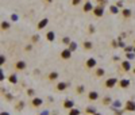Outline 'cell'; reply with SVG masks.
<instances>
[{
  "label": "cell",
  "mask_w": 135,
  "mask_h": 115,
  "mask_svg": "<svg viewBox=\"0 0 135 115\" xmlns=\"http://www.w3.org/2000/svg\"><path fill=\"white\" fill-rule=\"evenodd\" d=\"M93 8H95V5H92L91 2H85V3L83 4V12H84V14H88V12L93 11Z\"/></svg>",
  "instance_id": "2e32d148"
},
{
  "label": "cell",
  "mask_w": 135,
  "mask_h": 115,
  "mask_svg": "<svg viewBox=\"0 0 135 115\" xmlns=\"http://www.w3.org/2000/svg\"><path fill=\"white\" fill-rule=\"evenodd\" d=\"M130 80L128 79H120V80H119V83H118V87L119 88H122V89H127V88H128L130 87Z\"/></svg>",
  "instance_id": "9a60e30c"
},
{
  "label": "cell",
  "mask_w": 135,
  "mask_h": 115,
  "mask_svg": "<svg viewBox=\"0 0 135 115\" xmlns=\"http://www.w3.org/2000/svg\"><path fill=\"white\" fill-rule=\"evenodd\" d=\"M84 92H85V87L83 85V84H81V85H77V87H76V94H77V95H83Z\"/></svg>",
  "instance_id": "484cf974"
},
{
  "label": "cell",
  "mask_w": 135,
  "mask_h": 115,
  "mask_svg": "<svg viewBox=\"0 0 135 115\" xmlns=\"http://www.w3.org/2000/svg\"><path fill=\"white\" fill-rule=\"evenodd\" d=\"M42 104H43V99L42 97H38V96L31 97V100L28 103V106L31 107V108H41Z\"/></svg>",
  "instance_id": "7a4b0ae2"
},
{
  "label": "cell",
  "mask_w": 135,
  "mask_h": 115,
  "mask_svg": "<svg viewBox=\"0 0 135 115\" xmlns=\"http://www.w3.org/2000/svg\"><path fill=\"white\" fill-rule=\"evenodd\" d=\"M96 3H97V5H105L108 3V0H96Z\"/></svg>",
  "instance_id": "d590c367"
},
{
  "label": "cell",
  "mask_w": 135,
  "mask_h": 115,
  "mask_svg": "<svg viewBox=\"0 0 135 115\" xmlns=\"http://www.w3.org/2000/svg\"><path fill=\"white\" fill-rule=\"evenodd\" d=\"M86 2H89V0H86Z\"/></svg>",
  "instance_id": "7dc6e473"
},
{
  "label": "cell",
  "mask_w": 135,
  "mask_h": 115,
  "mask_svg": "<svg viewBox=\"0 0 135 115\" xmlns=\"http://www.w3.org/2000/svg\"><path fill=\"white\" fill-rule=\"evenodd\" d=\"M68 115H80V111L76 110V108H72V110L69 111V114H68Z\"/></svg>",
  "instance_id": "836d02e7"
},
{
  "label": "cell",
  "mask_w": 135,
  "mask_h": 115,
  "mask_svg": "<svg viewBox=\"0 0 135 115\" xmlns=\"http://www.w3.org/2000/svg\"><path fill=\"white\" fill-rule=\"evenodd\" d=\"M31 49H33V43H30V45H27L26 48H25V50H26V51H30Z\"/></svg>",
  "instance_id": "74e56055"
},
{
  "label": "cell",
  "mask_w": 135,
  "mask_h": 115,
  "mask_svg": "<svg viewBox=\"0 0 135 115\" xmlns=\"http://www.w3.org/2000/svg\"><path fill=\"white\" fill-rule=\"evenodd\" d=\"M120 14H122V18H123V19H130L131 15H132V11H131L130 8H122Z\"/></svg>",
  "instance_id": "e0dca14e"
},
{
  "label": "cell",
  "mask_w": 135,
  "mask_h": 115,
  "mask_svg": "<svg viewBox=\"0 0 135 115\" xmlns=\"http://www.w3.org/2000/svg\"><path fill=\"white\" fill-rule=\"evenodd\" d=\"M39 39H41V37H39V34H34L33 37H31V43H37V42H39Z\"/></svg>",
  "instance_id": "83f0119b"
},
{
  "label": "cell",
  "mask_w": 135,
  "mask_h": 115,
  "mask_svg": "<svg viewBox=\"0 0 135 115\" xmlns=\"http://www.w3.org/2000/svg\"><path fill=\"white\" fill-rule=\"evenodd\" d=\"M120 11H122V10H119V8H118V5H114V4H112V5H109V12L112 14V15H116V14H119Z\"/></svg>",
  "instance_id": "d4e9b609"
},
{
  "label": "cell",
  "mask_w": 135,
  "mask_h": 115,
  "mask_svg": "<svg viewBox=\"0 0 135 115\" xmlns=\"http://www.w3.org/2000/svg\"><path fill=\"white\" fill-rule=\"evenodd\" d=\"M131 72H132V73L135 74V68H132V71H131Z\"/></svg>",
  "instance_id": "7bdbcfd3"
},
{
  "label": "cell",
  "mask_w": 135,
  "mask_h": 115,
  "mask_svg": "<svg viewBox=\"0 0 135 115\" xmlns=\"http://www.w3.org/2000/svg\"><path fill=\"white\" fill-rule=\"evenodd\" d=\"M7 80H8V83H10V84H18V81H19L16 73H11V74H8Z\"/></svg>",
  "instance_id": "d6986e66"
},
{
  "label": "cell",
  "mask_w": 135,
  "mask_h": 115,
  "mask_svg": "<svg viewBox=\"0 0 135 115\" xmlns=\"http://www.w3.org/2000/svg\"><path fill=\"white\" fill-rule=\"evenodd\" d=\"M123 110L127 111V112H135V100H132V99L127 100V102L124 103Z\"/></svg>",
  "instance_id": "5b68a950"
},
{
  "label": "cell",
  "mask_w": 135,
  "mask_h": 115,
  "mask_svg": "<svg viewBox=\"0 0 135 115\" xmlns=\"http://www.w3.org/2000/svg\"><path fill=\"white\" fill-rule=\"evenodd\" d=\"M4 99H5L7 102H12V100H14V96H12L11 94H5V95H4Z\"/></svg>",
  "instance_id": "d6a6232c"
},
{
  "label": "cell",
  "mask_w": 135,
  "mask_h": 115,
  "mask_svg": "<svg viewBox=\"0 0 135 115\" xmlns=\"http://www.w3.org/2000/svg\"><path fill=\"white\" fill-rule=\"evenodd\" d=\"M47 25H49V18H43L38 22V25H37V31H41V30H43Z\"/></svg>",
  "instance_id": "4fadbf2b"
},
{
  "label": "cell",
  "mask_w": 135,
  "mask_h": 115,
  "mask_svg": "<svg viewBox=\"0 0 135 115\" xmlns=\"http://www.w3.org/2000/svg\"><path fill=\"white\" fill-rule=\"evenodd\" d=\"M62 108L70 111L72 108H74V102L72 100V99H65V100L62 102Z\"/></svg>",
  "instance_id": "9c48e42d"
},
{
  "label": "cell",
  "mask_w": 135,
  "mask_h": 115,
  "mask_svg": "<svg viewBox=\"0 0 135 115\" xmlns=\"http://www.w3.org/2000/svg\"><path fill=\"white\" fill-rule=\"evenodd\" d=\"M26 68H27V62L23 61V60H19L14 64V71L15 72H23V71H26Z\"/></svg>",
  "instance_id": "277c9868"
},
{
  "label": "cell",
  "mask_w": 135,
  "mask_h": 115,
  "mask_svg": "<svg viewBox=\"0 0 135 115\" xmlns=\"http://www.w3.org/2000/svg\"><path fill=\"white\" fill-rule=\"evenodd\" d=\"M118 83H119V80L116 77H108L104 83H103V87H104L105 89H112L114 87L118 85Z\"/></svg>",
  "instance_id": "6da1fadb"
},
{
  "label": "cell",
  "mask_w": 135,
  "mask_h": 115,
  "mask_svg": "<svg viewBox=\"0 0 135 115\" xmlns=\"http://www.w3.org/2000/svg\"><path fill=\"white\" fill-rule=\"evenodd\" d=\"M95 31H96L95 26H93V25H89V26H88V34H95Z\"/></svg>",
  "instance_id": "4dcf8cb0"
},
{
  "label": "cell",
  "mask_w": 135,
  "mask_h": 115,
  "mask_svg": "<svg viewBox=\"0 0 135 115\" xmlns=\"http://www.w3.org/2000/svg\"><path fill=\"white\" fill-rule=\"evenodd\" d=\"M99 97H100V95H99L97 91H89L88 94H86V99H88L89 102H97Z\"/></svg>",
  "instance_id": "52a82bcc"
},
{
  "label": "cell",
  "mask_w": 135,
  "mask_h": 115,
  "mask_svg": "<svg viewBox=\"0 0 135 115\" xmlns=\"http://www.w3.org/2000/svg\"><path fill=\"white\" fill-rule=\"evenodd\" d=\"M85 114H88V115H95V114H97V110L95 108V107H86L85 108Z\"/></svg>",
  "instance_id": "cb8c5ba5"
},
{
  "label": "cell",
  "mask_w": 135,
  "mask_h": 115,
  "mask_svg": "<svg viewBox=\"0 0 135 115\" xmlns=\"http://www.w3.org/2000/svg\"><path fill=\"white\" fill-rule=\"evenodd\" d=\"M95 18H101L104 15V5H95V8L92 11Z\"/></svg>",
  "instance_id": "8992f818"
},
{
  "label": "cell",
  "mask_w": 135,
  "mask_h": 115,
  "mask_svg": "<svg viewBox=\"0 0 135 115\" xmlns=\"http://www.w3.org/2000/svg\"><path fill=\"white\" fill-rule=\"evenodd\" d=\"M0 115H10V114L7 112V111H2V112H0Z\"/></svg>",
  "instance_id": "ab89813d"
},
{
  "label": "cell",
  "mask_w": 135,
  "mask_h": 115,
  "mask_svg": "<svg viewBox=\"0 0 135 115\" xmlns=\"http://www.w3.org/2000/svg\"><path fill=\"white\" fill-rule=\"evenodd\" d=\"M46 39H47V42H54V41H55V34H54V31L46 33Z\"/></svg>",
  "instance_id": "7402d4cb"
},
{
  "label": "cell",
  "mask_w": 135,
  "mask_h": 115,
  "mask_svg": "<svg viewBox=\"0 0 135 115\" xmlns=\"http://www.w3.org/2000/svg\"><path fill=\"white\" fill-rule=\"evenodd\" d=\"M120 69L124 72V73H127V72H130V71H132V68H131V62L128 60H124V61H122L120 62Z\"/></svg>",
  "instance_id": "30bf717a"
},
{
  "label": "cell",
  "mask_w": 135,
  "mask_h": 115,
  "mask_svg": "<svg viewBox=\"0 0 135 115\" xmlns=\"http://www.w3.org/2000/svg\"><path fill=\"white\" fill-rule=\"evenodd\" d=\"M68 87H70V83H65V81H60L55 84V91L57 92H63V91H66Z\"/></svg>",
  "instance_id": "ba28073f"
},
{
  "label": "cell",
  "mask_w": 135,
  "mask_h": 115,
  "mask_svg": "<svg viewBox=\"0 0 135 115\" xmlns=\"http://www.w3.org/2000/svg\"><path fill=\"white\" fill-rule=\"evenodd\" d=\"M61 43H62V45H65V46H69L70 43H72V41H70V38H69V37H63L62 39H61Z\"/></svg>",
  "instance_id": "4316f807"
},
{
  "label": "cell",
  "mask_w": 135,
  "mask_h": 115,
  "mask_svg": "<svg viewBox=\"0 0 135 115\" xmlns=\"http://www.w3.org/2000/svg\"><path fill=\"white\" fill-rule=\"evenodd\" d=\"M26 94H27L28 97H35V91H34L33 88H28V89L26 91Z\"/></svg>",
  "instance_id": "f1b7e54d"
},
{
  "label": "cell",
  "mask_w": 135,
  "mask_h": 115,
  "mask_svg": "<svg viewBox=\"0 0 135 115\" xmlns=\"http://www.w3.org/2000/svg\"><path fill=\"white\" fill-rule=\"evenodd\" d=\"M83 49H84L85 51L92 50V49H93V43H92L91 41H84V42H83Z\"/></svg>",
  "instance_id": "ffe728a7"
},
{
  "label": "cell",
  "mask_w": 135,
  "mask_h": 115,
  "mask_svg": "<svg viewBox=\"0 0 135 115\" xmlns=\"http://www.w3.org/2000/svg\"><path fill=\"white\" fill-rule=\"evenodd\" d=\"M95 115H101V114H99V112H97V114H95Z\"/></svg>",
  "instance_id": "ee69618b"
},
{
  "label": "cell",
  "mask_w": 135,
  "mask_h": 115,
  "mask_svg": "<svg viewBox=\"0 0 135 115\" xmlns=\"http://www.w3.org/2000/svg\"><path fill=\"white\" fill-rule=\"evenodd\" d=\"M85 69L86 71H92V69H96L97 68V61L96 58H93V57H89L88 60L85 61Z\"/></svg>",
  "instance_id": "3957f363"
},
{
  "label": "cell",
  "mask_w": 135,
  "mask_h": 115,
  "mask_svg": "<svg viewBox=\"0 0 135 115\" xmlns=\"http://www.w3.org/2000/svg\"><path fill=\"white\" fill-rule=\"evenodd\" d=\"M68 49H69V50H70V51H72V53H73V51H74V50H76V49H77V43H76V42H73V41H72V43H70V45H69V46H68Z\"/></svg>",
  "instance_id": "f546056e"
},
{
  "label": "cell",
  "mask_w": 135,
  "mask_h": 115,
  "mask_svg": "<svg viewBox=\"0 0 135 115\" xmlns=\"http://www.w3.org/2000/svg\"><path fill=\"white\" fill-rule=\"evenodd\" d=\"M134 53H135V46H134Z\"/></svg>",
  "instance_id": "f6af8a7d"
},
{
  "label": "cell",
  "mask_w": 135,
  "mask_h": 115,
  "mask_svg": "<svg viewBox=\"0 0 135 115\" xmlns=\"http://www.w3.org/2000/svg\"><path fill=\"white\" fill-rule=\"evenodd\" d=\"M25 106H26L25 100H18L16 104H15V110H16V111H22L23 108H25Z\"/></svg>",
  "instance_id": "44dd1931"
},
{
  "label": "cell",
  "mask_w": 135,
  "mask_h": 115,
  "mask_svg": "<svg viewBox=\"0 0 135 115\" xmlns=\"http://www.w3.org/2000/svg\"><path fill=\"white\" fill-rule=\"evenodd\" d=\"M93 76L96 79H101L103 76H105V69L101 66H97L96 69H93Z\"/></svg>",
  "instance_id": "8fae6325"
},
{
  "label": "cell",
  "mask_w": 135,
  "mask_h": 115,
  "mask_svg": "<svg viewBox=\"0 0 135 115\" xmlns=\"http://www.w3.org/2000/svg\"><path fill=\"white\" fill-rule=\"evenodd\" d=\"M60 57L62 58V60H65V61H68V60H70L72 58V51H70L68 48H65L61 53H60Z\"/></svg>",
  "instance_id": "7c38bea8"
},
{
  "label": "cell",
  "mask_w": 135,
  "mask_h": 115,
  "mask_svg": "<svg viewBox=\"0 0 135 115\" xmlns=\"http://www.w3.org/2000/svg\"><path fill=\"white\" fill-rule=\"evenodd\" d=\"M126 57H127V60H132V58H135V53L134 51H131V53H126Z\"/></svg>",
  "instance_id": "1f68e13d"
},
{
  "label": "cell",
  "mask_w": 135,
  "mask_h": 115,
  "mask_svg": "<svg viewBox=\"0 0 135 115\" xmlns=\"http://www.w3.org/2000/svg\"><path fill=\"white\" fill-rule=\"evenodd\" d=\"M58 79H60V73L57 71H53V72H50L49 74H47V80H49V83H54Z\"/></svg>",
  "instance_id": "5bb4252c"
},
{
  "label": "cell",
  "mask_w": 135,
  "mask_h": 115,
  "mask_svg": "<svg viewBox=\"0 0 135 115\" xmlns=\"http://www.w3.org/2000/svg\"><path fill=\"white\" fill-rule=\"evenodd\" d=\"M4 61H5V57L2 54V64H4Z\"/></svg>",
  "instance_id": "60d3db41"
},
{
  "label": "cell",
  "mask_w": 135,
  "mask_h": 115,
  "mask_svg": "<svg viewBox=\"0 0 135 115\" xmlns=\"http://www.w3.org/2000/svg\"><path fill=\"white\" fill-rule=\"evenodd\" d=\"M11 19H12V20H18V15H15V14H14L12 16H11Z\"/></svg>",
  "instance_id": "f35d334b"
},
{
  "label": "cell",
  "mask_w": 135,
  "mask_h": 115,
  "mask_svg": "<svg viewBox=\"0 0 135 115\" xmlns=\"http://www.w3.org/2000/svg\"><path fill=\"white\" fill-rule=\"evenodd\" d=\"M11 28V23L8 20H2L0 22V30L2 31H7V30Z\"/></svg>",
  "instance_id": "ac0fdd59"
},
{
  "label": "cell",
  "mask_w": 135,
  "mask_h": 115,
  "mask_svg": "<svg viewBox=\"0 0 135 115\" xmlns=\"http://www.w3.org/2000/svg\"><path fill=\"white\" fill-rule=\"evenodd\" d=\"M111 103H112V97H111V96H104V97H103V100H101L103 106H109Z\"/></svg>",
  "instance_id": "603a6c76"
},
{
  "label": "cell",
  "mask_w": 135,
  "mask_h": 115,
  "mask_svg": "<svg viewBox=\"0 0 135 115\" xmlns=\"http://www.w3.org/2000/svg\"><path fill=\"white\" fill-rule=\"evenodd\" d=\"M70 4H72L73 7H77V5L81 4V0H72V2H70Z\"/></svg>",
  "instance_id": "e575fe53"
},
{
  "label": "cell",
  "mask_w": 135,
  "mask_h": 115,
  "mask_svg": "<svg viewBox=\"0 0 135 115\" xmlns=\"http://www.w3.org/2000/svg\"><path fill=\"white\" fill-rule=\"evenodd\" d=\"M51 2H53V0H45V3H49V4H50Z\"/></svg>",
  "instance_id": "b9f144b4"
},
{
  "label": "cell",
  "mask_w": 135,
  "mask_h": 115,
  "mask_svg": "<svg viewBox=\"0 0 135 115\" xmlns=\"http://www.w3.org/2000/svg\"><path fill=\"white\" fill-rule=\"evenodd\" d=\"M111 46H112L114 49H116L118 46H119V42H116V41H112V42H111Z\"/></svg>",
  "instance_id": "8d00e7d4"
},
{
  "label": "cell",
  "mask_w": 135,
  "mask_h": 115,
  "mask_svg": "<svg viewBox=\"0 0 135 115\" xmlns=\"http://www.w3.org/2000/svg\"><path fill=\"white\" fill-rule=\"evenodd\" d=\"M134 46H135V39H134Z\"/></svg>",
  "instance_id": "bcb514c9"
}]
</instances>
